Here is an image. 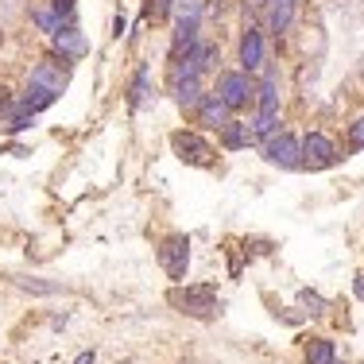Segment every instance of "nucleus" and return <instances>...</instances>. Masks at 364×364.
<instances>
[{
    "label": "nucleus",
    "instance_id": "obj_1",
    "mask_svg": "<svg viewBox=\"0 0 364 364\" xmlns=\"http://www.w3.org/2000/svg\"><path fill=\"white\" fill-rule=\"evenodd\" d=\"M171 306H178L182 314H194V318H213L221 310V299L213 287H175L167 294Z\"/></svg>",
    "mask_w": 364,
    "mask_h": 364
},
{
    "label": "nucleus",
    "instance_id": "obj_2",
    "mask_svg": "<svg viewBox=\"0 0 364 364\" xmlns=\"http://www.w3.org/2000/svg\"><path fill=\"white\" fill-rule=\"evenodd\" d=\"M213 93L229 105V112H237V109H245L248 101L256 97V82H252V74H245V70H221Z\"/></svg>",
    "mask_w": 364,
    "mask_h": 364
},
{
    "label": "nucleus",
    "instance_id": "obj_3",
    "mask_svg": "<svg viewBox=\"0 0 364 364\" xmlns=\"http://www.w3.org/2000/svg\"><path fill=\"white\" fill-rule=\"evenodd\" d=\"M159 267H163V272H167L175 283L186 279V267H190V237L171 232V237L159 245Z\"/></svg>",
    "mask_w": 364,
    "mask_h": 364
},
{
    "label": "nucleus",
    "instance_id": "obj_4",
    "mask_svg": "<svg viewBox=\"0 0 364 364\" xmlns=\"http://www.w3.org/2000/svg\"><path fill=\"white\" fill-rule=\"evenodd\" d=\"M256 97H259V117H256L252 132L256 136H272L275 124H279V90H275L272 77H264V82H259Z\"/></svg>",
    "mask_w": 364,
    "mask_h": 364
},
{
    "label": "nucleus",
    "instance_id": "obj_5",
    "mask_svg": "<svg viewBox=\"0 0 364 364\" xmlns=\"http://www.w3.org/2000/svg\"><path fill=\"white\" fill-rule=\"evenodd\" d=\"M264 155H267V163H272V167H283V171L302 167V144L294 140V136H287V132H279V136L272 132V136H267Z\"/></svg>",
    "mask_w": 364,
    "mask_h": 364
},
{
    "label": "nucleus",
    "instance_id": "obj_6",
    "mask_svg": "<svg viewBox=\"0 0 364 364\" xmlns=\"http://www.w3.org/2000/svg\"><path fill=\"white\" fill-rule=\"evenodd\" d=\"M333 163H337V147L326 132H310L306 140H302V167L326 171V167H333Z\"/></svg>",
    "mask_w": 364,
    "mask_h": 364
},
{
    "label": "nucleus",
    "instance_id": "obj_7",
    "mask_svg": "<svg viewBox=\"0 0 364 364\" xmlns=\"http://www.w3.org/2000/svg\"><path fill=\"white\" fill-rule=\"evenodd\" d=\"M171 147H175L178 159H186V163H205L213 155V147L205 144L198 132H175L171 136Z\"/></svg>",
    "mask_w": 364,
    "mask_h": 364
},
{
    "label": "nucleus",
    "instance_id": "obj_8",
    "mask_svg": "<svg viewBox=\"0 0 364 364\" xmlns=\"http://www.w3.org/2000/svg\"><path fill=\"white\" fill-rule=\"evenodd\" d=\"M31 85H39V90H47V93H63L66 90V74H63V63L58 58H47V63H39L36 70H31Z\"/></svg>",
    "mask_w": 364,
    "mask_h": 364
},
{
    "label": "nucleus",
    "instance_id": "obj_9",
    "mask_svg": "<svg viewBox=\"0 0 364 364\" xmlns=\"http://www.w3.org/2000/svg\"><path fill=\"white\" fill-rule=\"evenodd\" d=\"M259 66H264V36H259L256 28H248L245 39H240V70L252 74Z\"/></svg>",
    "mask_w": 364,
    "mask_h": 364
},
{
    "label": "nucleus",
    "instance_id": "obj_10",
    "mask_svg": "<svg viewBox=\"0 0 364 364\" xmlns=\"http://www.w3.org/2000/svg\"><path fill=\"white\" fill-rule=\"evenodd\" d=\"M198 117H202V124L218 128V132H221V128L232 120V117H229V105H225L218 93H205V97L198 101Z\"/></svg>",
    "mask_w": 364,
    "mask_h": 364
},
{
    "label": "nucleus",
    "instance_id": "obj_11",
    "mask_svg": "<svg viewBox=\"0 0 364 364\" xmlns=\"http://www.w3.org/2000/svg\"><path fill=\"white\" fill-rule=\"evenodd\" d=\"M256 140V132L248 124H240V120H229V124L221 128V147L225 151H240V147H248Z\"/></svg>",
    "mask_w": 364,
    "mask_h": 364
},
{
    "label": "nucleus",
    "instance_id": "obj_12",
    "mask_svg": "<svg viewBox=\"0 0 364 364\" xmlns=\"http://www.w3.org/2000/svg\"><path fill=\"white\" fill-rule=\"evenodd\" d=\"M50 39H55V47L63 50V58H82L85 55V36L77 28H70V23H66L63 31H55Z\"/></svg>",
    "mask_w": 364,
    "mask_h": 364
},
{
    "label": "nucleus",
    "instance_id": "obj_13",
    "mask_svg": "<svg viewBox=\"0 0 364 364\" xmlns=\"http://www.w3.org/2000/svg\"><path fill=\"white\" fill-rule=\"evenodd\" d=\"M171 90H175L182 109H198V101H202V77H178V82H171Z\"/></svg>",
    "mask_w": 364,
    "mask_h": 364
},
{
    "label": "nucleus",
    "instance_id": "obj_14",
    "mask_svg": "<svg viewBox=\"0 0 364 364\" xmlns=\"http://www.w3.org/2000/svg\"><path fill=\"white\" fill-rule=\"evenodd\" d=\"M55 105V93H47V90H39V85H31L28 82V90H23V97H20V112H43V109H50Z\"/></svg>",
    "mask_w": 364,
    "mask_h": 364
},
{
    "label": "nucleus",
    "instance_id": "obj_15",
    "mask_svg": "<svg viewBox=\"0 0 364 364\" xmlns=\"http://www.w3.org/2000/svg\"><path fill=\"white\" fill-rule=\"evenodd\" d=\"M294 4H299V0H272V31H275V36H283V31L291 28Z\"/></svg>",
    "mask_w": 364,
    "mask_h": 364
},
{
    "label": "nucleus",
    "instance_id": "obj_16",
    "mask_svg": "<svg viewBox=\"0 0 364 364\" xmlns=\"http://www.w3.org/2000/svg\"><path fill=\"white\" fill-rule=\"evenodd\" d=\"M333 360H337V349L329 337H314L306 345V364H333Z\"/></svg>",
    "mask_w": 364,
    "mask_h": 364
},
{
    "label": "nucleus",
    "instance_id": "obj_17",
    "mask_svg": "<svg viewBox=\"0 0 364 364\" xmlns=\"http://www.w3.org/2000/svg\"><path fill=\"white\" fill-rule=\"evenodd\" d=\"M144 97H147V66H140V70H136V82H132V90H128V105L140 109Z\"/></svg>",
    "mask_w": 364,
    "mask_h": 364
},
{
    "label": "nucleus",
    "instance_id": "obj_18",
    "mask_svg": "<svg viewBox=\"0 0 364 364\" xmlns=\"http://www.w3.org/2000/svg\"><path fill=\"white\" fill-rule=\"evenodd\" d=\"M36 23H39L43 31H50V36L66 28V20H63V16L55 12V8H39V12H36Z\"/></svg>",
    "mask_w": 364,
    "mask_h": 364
},
{
    "label": "nucleus",
    "instance_id": "obj_19",
    "mask_svg": "<svg viewBox=\"0 0 364 364\" xmlns=\"http://www.w3.org/2000/svg\"><path fill=\"white\" fill-rule=\"evenodd\" d=\"M20 287L23 291H36V294H58V291H63L58 283H47V279H20Z\"/></svg>",
    "mask_w": 364,
    "mask_h": 364
},
{
    "label": "nucleus",
    "instance_id": "obj_20",
    "mask_svg": "<svg viewBox=\"0 0 364 364\" xmlns=\"http://www.w3.org/2000/svg\"><path fill=\"white\" fill-rule=\"evenodd\" d=\"M167 12H171V0H147L144 4L147 20H167Z\"/></svg>",
    "mask_w": 364,
    "mask_h": 364
},
{
    "label": "nucleus",
    "instance_id": "obj_21",
    "mask_svg": "<svg viewBox=\"0 0 364 364\" xmlns=\"http://www.w3.org/2000/svg\"><path fill=\"white\" fill-rule=\"evenodd\" d=\"M349 147L353 151H364V117L349 124Z\"/></svg>",
    "mask_w": 364,
    "mask_h": 364
},
{
    "label": "nucleus",
    "instance_id": "obj_22",
    "mask_svg": "<svg viewBox=\"0 0 364 364\" xmlns=\"http://www.w3.org/2000/svg\"><path fill=\"white\" fill-rule=\"evenodd\" d=\"M302 302L310 306V314H322V310H326V299L318 291H302Z\"/></svg>",
    "mask_w": 364,
    "mask_h": 364
},
{
    "label": "nucleus",
    "instance_id": "obj_23",
    "mask_svg": "<svg viewBox=\"0 0 364 364\" xmlns=\"http://www.w3.org/2000/svg\"><path fill=\"white\" fill-rule=\"evenodd\" d=\"M50 8H55V12L63 16V20H70L74 8H77V0H50Z\"/></svg>",
    "mask_w": 364,
    "mask_h": 364
},
{
    "label": "nucleus",
    "instance_id": "obj_24",
    "mask_svg": "<svg viewBox=\"0 0 364 364\" xmlns=\"http://www.w3.org/2000/svg\"><path fill=\"white\" fill-rule=\"evenodd\" d=\"M31 120H36V117H31V112H20V117H16V120H12V124H8V128H12V132H23V128H31Z\"/></svg>",
    "mask_w": 364,
    "mask_h": 364
},
{
    "label": "nucleus",
    "instance_id": "obj_25",
    "mask_svg": "<svg viewBox=\"0 0 364 364\" xmlns=\"http://www.w3.org/2000/svg\"><path fill=\"white\" fill-rule=\"evenodd\" d=\"M124 28H128V20H124V16H117V20H112V36H124Z\"/></svg>",
    "mask_w": 364,
    "mask_h": 364
},
{
    "label": "nucleus",
    "instance_id": "obj_26",
    "mask_svg": "<svg viewBox=\"0 0 364 364\" xmlns=\"http://www.w3.org/2000/svg\"><path fill=\"white\" fill-rule=\"evenodd\" d=\"M353 294H357V299H364V275H357V283H353Z\"/></svg>",
    "mask_w": 364,
    "mask_h": 364
},
{
    "label": "nucleus",
    "instance_id": "obj_27",
    "mask_svg": "<svg viewBox=\"0 0 364 364\" xmlns=\"http://www.w3.org/2000/svg\"><path fill=\"white\" fill-rule=\"evenodd\" d=\"M74 364H93V353H82V357H77Z\"/></svg>",
    "mask_w": 364,
    "mask_h": 364
},
{
    "label": "nucleus",
    "instance_id": "obj_28",
    "mask_svg": "<svg viewBox=\"0 0 364 364\" xmlns=\"http://www.w3.org/2000/svg\"><path fill=\"white\" fill-rule=\"evenodd\" d=\"M333 364H337V360H333Z\"/></svg>",
    "mask_w": 364,
    "mask_h": 364
}]
</instances>
